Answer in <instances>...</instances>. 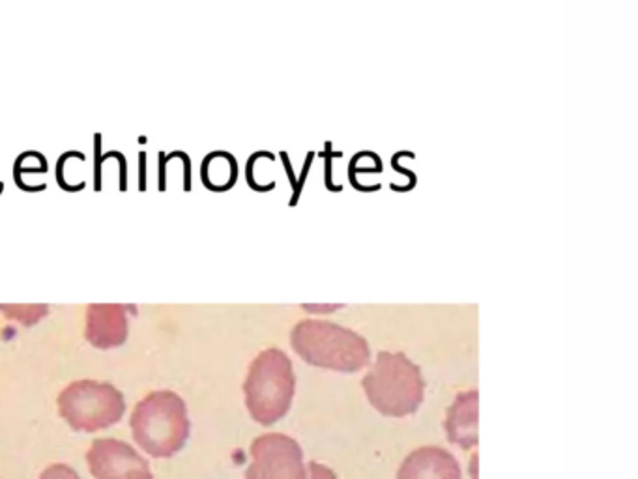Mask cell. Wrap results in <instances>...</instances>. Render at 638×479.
<instances>
[{
  "label": "cell",
  "instance_id": "7c38bea8",
  "mask_svg": "<svg viewBox=\"0 0 638 479\" xmlns=\"http://www.w3.org/2000/svg\"><path fill=\"white\" fill-rule=\"evenodd\" d=\"M307 468V479H339L335 476V472L332 468H328L326 464H320V462H309V464H305Z\"/></svg>",
  "mask_w": 638,
  "mask_h": 479
},
{
  "label": "cell",
  "instance_id": "3957f363",
  "mask_svg": "<svg viewBox=\"0 0 638 479\" xmlns=\"http://www.w3.org/2000/svg\"><path fill=\"white\" fill-rule=\"evenodd\" d=\"M362 386L369 403L390 418L414 414L425 395L422 369L403 352H378Z\"/></svg>",
  "mask_w": 638,
  "mask_h": 479
},
{
  "label": "cell",
  "instance_id": "52a82bcc",
  "mask_svg": "<svg viewBox=\"0 0 638 479\" xmlns=\"http://www.w3.org/2000/svg\"><path fill=\"white\" fill-rule=\"evenodd\" d=\"M87 464L94 479H154L147 459L124 440H94Z\"/></svg>",
  "mask_w": 638,
  "mask_h": 479
},
{
  "label": "cell",
  "instance_id": "6da1fadb",
  "mask_svg": "<svg viewBox=\"0 0 638 479\" xmlns=\"http://www.w3.org/2000/svg\"><path fill=\"white\" fill-rule=\"evenodd\" d=\"M131 436L156 459H169L186 445L191 431L186 401L172 390H156L133 408Z\"/></svg>",
  "mask_w": 638,
  "mask_h": 479
},
{
  "label": "cell",
  "instance_id": "277c9868",
  "mask_svg": "<svg viewBox=\"0 0 638 479\" xmlns=\"http://www.w3.org/2000/svg\"><path fill=\"white\" fill-rule=\"evenodd\" d=\"M296 392L290 358L279 348H266L253 360L244 382L249 414L260 425H272L287 414Z\"/></svg>",
  "mask_w": 638,
  "mask_h": 479
},
{
  "label": "cell",
  "instance_id": "9c48e42d",
  "mask_svg": "<svg viewBox=\"0 0 638 479\" xmlns=\"http://www.w3.org/2000/svg\"><path fill=\"white\" fill-rule=\"evenodd\" d=\"M397 479H461V468L457 459L444 448L423 445L404 459Z\"/></svg>",
  "mask_w": 638,
  "mask_h": 479
},
{
  "label": "cell",
  "instance_id": "ba28073f",
  "mask_svg": "<svg viewBox=\"0 0 638 479\" xmlns=\"http://www.w3.org/2000/svg\"><path fill=\"white\" fill-rule=\"evenodd\" d=\"M128 305L92 304L87 307L84 337L92 346L109 351L128 339Z\"/></svg>",
  "mask_w": 638,
  "mask_h": 479
},
{
  "label": "cell",
  "instance_id": "5b68a950",
  "mask_svg": "<svg viewBox=\"0 0 638 479\" xmlns=\"http://www.w3.org/2000/svg\"><path fill=\"white\" fill-rule=\"evenodd\" d=\"M59 415L79 433H96L117 425L126 399L117 386L98 380H77L59 393Z\"/></svg>",
  "mask_w": 638,
  "mask_h": 479
},
{
  "label": "cell",
  "instance_id": "8fae6325",
  "mask_svg": "<svg viewBox=\"0 0 638 479\" xmlns=\"http://www.w3.org/2000/svg\"><path fill=\"white\" fill-rule=\"evenodd\" d=\"M40 479H81L79 478V473L73 470L68 464H62V462H54L51 466H47L43 472H41Z\"/></svg>",
  "mask_w": 638,
  "mask_h": 479
},
{
  "label": "cell",
  "instance_id": "8992f818",
  "mask_svg": "<svg viewBox=\"0 0 638 479\" xmlns=\"http://www.w3.org/2000/svg\"><path fill=\"white\" fill-rule=\"evenodd\" d=\"M246 479H307L304 451L294 439L268 433L253 440Z\"/></svg>",
  "mask_w": 638,
  "mask_h": 479
},
{
  "label": "cell",
  "instance_id": "30bf717a",
  "mask_svg": "<svg viewBox=\"0 0 638 479\" xmlns=\"http://www.w3.org/2000/svg\"><path fill=\"white\" fill-rule=\"evenodd\" d=\"M447 439L464 450L477 445V390L459 393L447 410Z\"/></svg>",
  "mask_w": 638,
  "mask_h": 479
},
{
  "label": "cell",
  "instance_id": "7a4b0ae2",
  "mask_svg": "<svg viewBox=\"0 0 638 479\" xmlns=\"http://www.w3.org/2000/svg\"><path fill=\"white\" fill-rule=\"evenodd\" d=\"M294 352L309 365L339 373H356L367 367L371 348L367 339L335 322L305 318L290 332Z\"/></svg>",
  "mask_w": 638,
  "mask_h": 479
}]
</instances>
